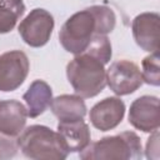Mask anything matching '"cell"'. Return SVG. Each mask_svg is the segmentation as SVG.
Returning <instances> with one entry per match:
<instances>
[{"label": "cell", "instance_id": "13", "mask_svg": "<svg viewBox=\"0 0 160 160\" xmlns=\"http://www.w3.org/2000/svg\"><path fill=\"white\" fill-rule=\"evenodd\" d=\"M22 99L26 104L28 116L38 118L50 106L52 90L46 81L39 79L30 84L26 92L22 95Z\"/></svg>", "mask_w": 160, "mask_h": 160}, {"label": "cell", "instance_id": "19", "mask_svg": "<svg viewBox=\"0 0 160 160\" xmlns=\"http://www.w3.org/2000/svg\"><path fill=\"white\" fill-rule=\"evenodd\" d=\"M15 138L0 135V159H9L16 154L18 144Z\"/></svg>", "mask_w": 160, "mask_h": 160}, {"label": "cell", "instance_id": "1", "mask_svg": "<svg viewBox=\"0 0 160 160\" xmlns=\"http://www.w3.org/2000/svg\"><path fill=\"white\" fill-rule=\"evenodd\" d=\"M18 149L34 160H64L69 151L58 131L44 125H31L16 139Z\"/></svg>", "mask_w": 160, "mask_h": 160}, {"label": "cell", "instance_id": "5", "mask_svg": "<svg viewBox=\"0 0 160 160\" xmlns=\"http://www.w3.org/2000/svg\"><path fill=\"white\" fill-rule=\"evenodd\" d=\"M54 18L45 9H32L19 24L18 31L24 42L31 48L44 46L54 30Z\"/></svg>", "mask_w": 160, "mask_h": 160}, {"label": "cell", "instance_id": "16", "mask_svg": "<svg viewBox=\"0 0 160 160\" xmlns=\"http://www.w3.org/2000/svg\"><path fill=\"white\" fill-rule=\"evenodd\" d=\"M95 18V34L108 35L116 24V16L111 8L106 5H92L89 8Z\"/></svg>", "mask_w": 160, "mask_h": 160}, {"label": "cell", "instance_id": "2", "mask_svg": "<svg viewBox=\"0 0 160 160\" xmlns=\"http://www.w3.org/2000/svg\"><path fill=\"white\" fill-rule=\"evenodd\" d=\"M105 64L95 56L81 52L66 65V76L76 95L89 99L99 95L106 86Z\"/></svg>", "mask_w": 160, "mask_h": 160}, {"label": "cell", "instance_id": "7", "mask_svg": "<svg viewBox=\"0 0 160 160\" xmlns=\"http://www.w3.org/2000/svg\"><path fill=\"white\" fill-rule=\"evenodd\" d=\"M30 62L25 52L10 50L0 55V91H14L25 81Z\"/></svg>", "mask_w": 160, "mask_h": 160}, {"label": "cell", "instance_id": "15", "mask_svg": "<svg viewBox=\"0 0 160 160\" xmlns=\"http://www.w3.org/2000/svg\"><path fill=\"white\" fill-rule=\"evenodd\" d=\"M25 12L22 0H0V34L11 31Z\"/></svg>", "mask_w": 160, "mask_h": 160}, {"label": "cell", "instance_id": "6", "mask_svg": "<svg viewBox=\"0 0 160 160\" xmlns=\"http://www.w3.org/2000/svg\"><path fill=\"white\" fill-rule=\"evenodd\" d=\"M106 84L118 96L132 94L142 85L140 69L130 60H116L106 70Z\"/></svg>", "mask_w": 160, "mask_h": 160}, {"label": "cell", "instance_id": "8", "mask_svg": "<svg viewBox=\"0 0 160 160\" xmlns=\"http://www.w3.org/2000/svg\"><path fill=\"white\" fill-rule=\"evenodd\" d=\"M129 124L142 132H152L160 125L159 99L152 95H144L132 101L129 110Z\"/></svg>", "mask_w": 160, "mask_h": 160}, {"label": "cell", "instance_id": "10", "mask_svg": "<svg viewBox=\"0 0 160 160\" xmlns=\"http://www.w3.org/2000/svg\"><path fill=\"white\" fill-rule=\"evenodd\" d=\"M125 104L120 98L110 96L96 102L90 112L89 119L91 125L100 131H109L115 129L124 119Z\"/></svg>", "mask_w": 160, "mask_h": 160}, {"label": "cell", "instance_id": "12", "mask_svg": "<svg viewBox=\"0 0 160 160\" xmlns=\"http://www.w3.org/2000/svg\"><path fill=\"white\" fill-rule=\"evenodd\" d=\"M58 132L62 138L69 152H80L90 144L91 140L90 129L82 119L74 121H59Z\"/></svg>", "mask_w": 160, "mask_h": 160}, {"label": "cell", "instance_id": "11", "mask_svg": "<svg viewBox=\"0 0 160 160\" xmlns=\"http://www.w3.org/2000/svg\"><path fill=\"white\" fill-rule=\"evenodd\" d=\"M28 119L26 106L18 100H0V135L18 138Z\"/></svg>", "mask_w": 160, "mask_h": 160}, {"label": "cell", "instance_id": "4", "mask_svg": "<svg viewBox=\"0 0 160 160\" xmlns=\"http://www.w3.org/2000/svg\"><path fill=\"white\" fill-rule=\"evenodd\" d=\"M95 18L89 8L72 14L59 31L61 46L74 55L81 54L95 35Z\"/></svg>", "mask_w": 160, "mask_h": 160}, {"label": "cell", "instance_id": "3", "mask_svg": "<svg viewBox=\"0 0 160 160\" xmlns=\"http://www.w3.org/2000/svg\"><path fill=\"white\" fill-rule=\"evenodd\" d=\"M82 160H130L142 156L140 138L134 131H122L89 144L79 152Z\"/></svg>", "mask_w": 160, "mask_h": 160}, {"label": "cell", "instance_id": "20", "mask_svg": "<svg viewBox=\"0 0 160 160\" xmlns=\"http://www.w3.org/2000/svg\"><path fill=\"white\" fill-rule=\"evenodd\" d=\"M150 138L148 139L146 148H145V155L150 160H159L160 151H159V131L155 130L150 132Z\"/></svg>", "mask_w": 160, "mask_h": 160}, {"label": "cell", "instance_id": "18", "mask_svg": "<svg viewBox=\"0 0 160 160\" xmlns=\"http://www.w3.org/2000/svg\"><path fill=\"white\" fill-rule=\"evenodd\" d=\"M82 52H88V54L95 56L96 59H99L101 62H104L106 65L111 60V55H112L110 40L108 39L106 35L95 34L91 38L88 48Z\"/></svg>", "mask_w": 160, "mask_h": 160}, {"label": "cell", "instance_id": "14", "mask_svg": "<svg viewBox=\"0 0 160 160\" xmlns=\"http://www.w3.org/2000/svg\"><path fill=\"white\" fill-rule=\"evenodd\" d=\"M51 112L59 119V121H74L84 119L86 115V105L81 96L64 94L52 98L50 104Z\"/></svg>", "mask_w": 160, "mask_h": 160}, {"label": "cell", "instance_id": "17", "mask_svg": "<svg viewBox=\"0 0 160 160\" xmlns=\"http://www.w3.org/2000/svg\"><path fill=\"white\" fill-rule=\"evenodd\" d=\"M141 78L142 82H146L152 86L160 85V60L159 51L150 52L141 61Z\"/></svg>", "mask_w": 160, "mask_h": 160}, {"label": "cell", "instance_id": "9", "mask_svg": "<svg viewBox=\"0 0 160 160\" xmlns=\"http://www.w3.org/2000/svg\"><path fill=\"white\" fill-rule=\"evenodd\" d=\"M132 36L139 48L148 52L159 51L160 16L158 12H142L134 18Z\"/></svg>", "mask_w": 160, "mask_h": 160}]
</instances>
